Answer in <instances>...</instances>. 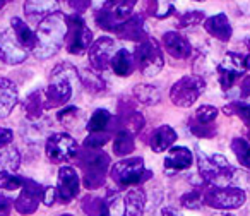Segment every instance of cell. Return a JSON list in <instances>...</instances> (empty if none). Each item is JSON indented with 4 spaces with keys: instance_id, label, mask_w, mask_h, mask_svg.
I'll return each instance as SVG.
<instances>
[{
    "instance_id": "6da1fadb",
    "label": "cell",
    "mask_w": 250,
    "mask_h": 216,
    "mask_svg": "<svg viewBox=\"0 0 250 216\" xmlns=\"http://www.w3.org/2000/svg\"><path fill=\"white\" fill-rule=\"evenodd\" d=\"M67 36V21L65 16L55 12L42 19L36 29V45L33 48V55L40 60L52 59L60 48Z\"/></svg>"
},
{
    "instance_id": "7a4b0ae2",
    "label": "cell",
    "mask_w": 250,
    "mask_h": 216,
    "mask_svg": "<svg viewBox=\"0 0 250 216\" xmlns=\"http://www.w3.org/2000/svg\"><path fill=\"white\" fill-rule=\"evenodd\" d=\"M79 74L70 64H59L50 74V83L43 91L45 108H60L74 96L76 86L79 83Z\"/></svg>"
},
{
    "instance_id": "3957f363",
    "label": "cell",
    "mask_w": 250,
    "mask_h": 216,
    "mask_svg": "<svg viewBox=\"0 0 250 216\" xmlns=\"http://www.w3.org/2000/svg\"><path fill=\"white\" fill-rule=\"evenodd\" d=\"M79 167L84 173V185L87 189H96L103 185L106 173L110 170V156L101 150L87 148L79 158Z\"/></svg>"
},
{
    "instance_id": "277c9868",
    "label": "cell",
    "mask_w": 250,
    "mask_h": 216,
    "mask_svg": "<svg viewBox=\"0 0 250 216\" xmlns=\"http://www.w3.org/2000/svg\"><path fill=\"white\" fill-rule=\"evenodd\" d=\"M134 60H136L137 67L146 77H154L163 70L165 65V57L160 48V43L154 38H144L136 46V53H134Z\"/></svg>"
},
{
    "instance_id": "5b68a950",
    "label": "cell",
    "mask_w": 250,
    "mask_h": 216,
    "mask_svg": "<svg viewBox=\"0 0 250 216\" xmlns=\"http://www.w3.org/2000/svg\"><path fill=\"white\" fill-rule=\"evenodd\" d=\"M110 175L118 187L125 189L141 184L151 173L146 170L144 158L134 156V158H125V160H120L118 163H115L110 170Z\"/></svg>"
},
{
    "instance_id": "8992f818",
    "label": "cell",
    "mask_w": 250,
    "mask_h": 216,
    "mask_svg": "<svg viewBox=\"0 0 250 216\" xmlns=\"http://www.w3.org/2000/svg\"><path fill=\"white\" fill-rule=\"evenodd\" d=\"M206 89V83L199 76H184L171 86L170 100L180 108H188L199 100Z\"/></svg>"
},
{
    "instance_id": "52a82bcc",
    "label": "cell",
    "mask_w": 250,
    "mask_h": 216,
    "mask_svg": "<svg viewBox=\"0 0 250 216\" xmlns=\"http://www.w3.org/2000/svg\"><path fill=\"white\" fill-rule=\"evenodd\" d=\"M67 21V52L72 55H81L84 50L93 45V33L86 26L84 19L79 14H70L65 18Z\"/></svg>"
},
{
    "instance_id": "ba28073f",
    "label": "cell",
    "mask_w": 250,
    "mask_h": 216,
    "mask_svg": "<svg viewBox=\"0 0 250 216\" xmlns=\"http://www.w3.org/2000/svg\"><path fill=\"white\" fill-rule=\"evenodd\" d=\"M245 191L233 185H226V187H214L212 185L208 192L204 194V202L211 208L221 209V211H228V209H238L245 202Z\"/></svg>"
},
{
    "instance_id": "9c48e42d",
    "label": "cell",
    "mask_w": 250,
    "mask_h": 216,
    "mask_svg": "<svg viewBox=\"0 0 250 216\" xmlns=\"http://www.w3.org/2000/svg\"><path fill=\"white\" fill-rule=\"evenodd\" d=\"M45 153L50 161L53 163H67L72 158L77 156L79 146L76 139L65 132H57L46 139L45 143Z\"/></svg>"
},
{
    "instance_id": "30bf717a",
    "label": "cell",
    "mask_w": 250,
    "mask_h": 216,
    "mask_svg": "<svg viewBox=\"0 0 250 216\" xmlns=\"http://www.w3.org/2000/svg\"><path fill=\"white\" fill-rule=\"evenodd\" d=\"M245 59L242 55L235 52H228L223 60L218 65V74H219V86L225 91H228L231 86H235V83L240 77L245 74Z\"/></svg>"
},
{
    "instance_id": "8fae6325",
    "label": "cell",
    "mask_w": 250,
    "mask_h": 216,
    "mask_svg": "<svg viewBox=\"0 0 250 216\" xmlns=\"http://www.w3.org/2000/svg\"><path fill=\"white\" fill-rule=\"evenodd\" d=\"M118 50L117 42L110 36H101L89 46V64L96 72L110 69L111 59Z\"/></svg>"
},
{
    "instance_id": "7c38bea8",
    "label": "cell",
    "mask_w": 250,
    "mask_h": 216,
    "mask_svg": "<svg viewBox=\"0 0 250 216\" xmlns=\"http://www.w3.org/2000/svg\"><path fill=\"white\" fill-rule=\"evenodd\" d=\"M81 191V178L79 173L74 167H60L59 170V178H57V201L70 202L72 199L77 197Z\"/></svg>"
},
{
    "instance_id": "4fadbf2b",
    "label": "cell",
    "mask_w": 250,
    "mask_h": 216,
    "mask_svg": "<svg viewBox=\"0 0 250 216\" xmlns=\"http://www.w3.org/2000/svg\"><path fill=\"white\" fill-rule=\"evenodd\" d=\"M43 185L35 180H24L21 187L18 201H16V211L21 215H33L38 209V204L43 201Z\"/></svg>"
},
{
    "instance_id": "5bb4252c",
    "label": "cell",
    "mask_w": 250,
    "mask_h": 216,
    "mask_svg": "<svg viewBox=\"0 0 250 216\" xmlns=\"http://www.w3.org/2000/svg\"><path fill=\"white\" fill-rule=\"evenodd\" d=\"M0 59L4 60L5 64H11V65L22 64L28 59V53L18 43L12 29H7V31L0 35Z\"/></svg>"
},
{
    "instance_id": "9a60e30c",
    "label": "cell",
    "mask_w": 250,
    "mask_h": 216,
    "mask_svg": "<svg viewBox=\"0 0 250 216\" xmlns=\"http://www.w3.org/2000/svg\"><path fill=\"white\" fill-rule=\"evenodd\" d=\"M163 45L165 50L170 53L173 59L185 60L192 55V45L184 35L178 31H168L163 35Z\"/></svg>"
},
{
    "instance_id": "2e32d148",
    "label": "cell",
    "mask_w": 250,
    "mask_h": 216,
    "mask_svg": "<svg viewBox=\"0 0 250 216\" xmlns=\"http://www.w3.org/2000/svg\"><path fill=\"white\" fill-rule=\"evenodd\" d=\"M194 163V153L185 146L170 148L165 156V170L168 172H182L187 170Z\"/></svg>"
},
{
    "instance_id": "e0dca14e",
    "label": "cell",
    "mask_w": 250,
    "mask_h": 216,
    "mask_svg": "<svg viewBox=\"0 0 250 216\" xmlns=\"http://www.w3.org/2000/svg\"><path fill=\"white\" fill-rule=\"evenodd\" d=\"M204 29L206 33L212 36V38L219 40V42H229L233 35V28L231 22H229L228 16L226 14H216L211 16L204 21Z\"/></svg>"
},
{
    "instance_id": "ac0fdd59",
    "label": "cell",
    "mask_w": 250,
    "mask_h": 216,
    "mask_svg": "<svg viewBox=\"0 0 250 216\" xmlns=\"http://www.w3.org/2000/svg\"><path fill=\"white\" fill-rule=\"evenodd\" d=\"M18 103V87L11 79L0 77V119H5L12 113Z\"/></svg>"
},
{
    "instance_id": "d6986e66",
    "label": "cell",
    "mask_w": 250,
    "mask_h": 216,
    "mask_svg": "<svg viewBox=\"0 0 250 216\" xmlns=\"http://www.w3.org/2000/svg\"><path fill=\"white\" fill-rule=\"evenodd\" d=\"M146 209V192L139 187L130 189L124 197L122 216H143Z\"/></svg>"
},
{
    "instance_id": "ffe728a7",
    "label": "cell",
    "mask_w": 250,
    "mask_h": 216,
    "mask_svg": "<svg viewBox=\"0 0 250 216\" xmlns=\"http://www.w3.org/2000/svg\"><path fill=\"white\" fill-rule=\"evenodd\" d=\"M177 141V132H175L173 127L170 126H160L158 129L153 130L151 134V150L154 153H163V151L170 150L171 146L175 144Z\"/></svg>"
},
{
    "instance_id": "44dd1931",
    "label": "cell",
    "mask_w": 250,
    "mask_h": 216,
    "mask_svg": "<svg viewBox=\"0 0 250 216\" xmlns=\"http://www.w3.org/2000/svg\"><path fill=\"white\" fill-rule=\"evenodd\" d=\"M115 33H117L120 38L130 40V42H141V40L146 38L143 18H139V16H130L127 21H124L122 24H118V28Z\"/></svg>"
},
{
    "instance_id": "7402d4cb",
    "label": "cell",
    "mask_w": 250,
    "mask_h": 216,
    "mask_svg": "<svg viewBox=\"0 0 250 216\" xmlns=\"http://www.w3.org/2000/svg\"><path fill=\"white\" fill-rule=\"evenodd\" d=\"M111 70H113L117 76L127 77L134 72V67H136V60H134V53H130L127 48H118L115 52L113 59L110 64Z\"/></svg>"
},
{
    "instance_id": "603a6c76",
    "label": "cell",
    "mask_w": 250,
    "mask_h": 216,
    "mask_svg": "<svg viewBox=\"0 0 250 216\" xmlns=\"http://www.w3.org/2000/svg\"><path fill=\"white\" fill-rule=\"evenodd\" d=\"M24 12L29 18H42L59 12V0H26Z\"/></svg>"
},
{
    "instance_id": "cb8c5ba5",
    "label": "cell",
    "mask_w": 250,
    "mask_h": 216,
    "mask_svg": "<svg viewBox=\"0 0 250 216\" xmlns=\"http://www.w3.org/2000/svg\"><path fill=\"white\" fill-rule=\"evenodd\" d=\"M11 29L14 33L18 43L22 46V48H29L33 50L36 45V33L22 21L21 18H12L11 19Z\"/></svg>"
},
{
    "instance_id": "d4e9b609",
    "label": "cell",
    "mask_w": 250,
    "mask_h": 216,
    "mask_svg": "<svg viewBox=\"0 0 250 216\" xmlns=\"http://www.w3.org/2000/svg\"><path fill=\"white\" fill-rule=\"evenodd\" d=\"M134 150H136L134 134L125 129H120L113 136V154L118 158H125V156H129Z\"/></svg>"
},
{
    "instance_id": "484cf974",
    "label": "cell",
    "mask_w": 250,
    "mask_h": 216,
    "mask_svg": "<svg viewBox=\"0 0 250 216\" xmlns=\"http://www.w3.org/2000/svg\"><path fill=\"white\" fill-rule=\"evenodd\" d=\"M134 96L144 105H158L163 98L161 89L154 84H137L134 87Z\"/></svg>"
},
{
    "instance_id": "4316f807",
    "label": "cell",
    "mask_w": 250,
    "mask_h": 216,
    "mask_svg": "<svg viewBox=\"0 0 250 216\" xmlns=\"http://www.w3.org/2000/svg\"><path fill=\"white\" fill-rule=\"evenodd\" d=\"M111 113L104 108H98L96 112L91 115V119L86 124V130L89 134H96V132H104L108 129V126L111 124Z\"/></svg>"
},
{
    "instance_id": "83f0119b",
    "label": "cell",
    "mask_w": 250,
    "mask_h": 216,
    "mask_svg": "<svg viewBox=\"0 0 250 216\" xmlns=\"http://www.w3.org/2000/svg\"><path fill=\"white\" fill-rule=\"evenodd\" d=\"M231 151L236 156L238 163L243 168L250 170V143L243 137H233L231 139Z\"/></svg>"
},
{
    "instance_id": "f1b7e54d",
    "label": "cell",
    "mask_w": 250,
    "mask_h": 216,
    "mask_svg": "<svg viewBox=\"0 0 250 216\" xmlns=\"http://www.w3.org/2000/svg\"><path fill=\"white\" fill-rule=\"evenodd\" d=\"M24 110L29 119H38V117H42L43 110H45V98H43V93L35 91V93L28 94Z\"/></svg>"
},
{
    "instance_id": "f546056e",
    "label": "cell",
    "mask_w": 250,
    "mask_h": 216,
    "mask_svg": "<svg viewBox=\"0 0 250 216\" xmlns=\"http://www.w3.org/2000/svg\"><path fill=\"white\" fill-rule=\"evenodd\" d=\"M19 163H21V154L16 148L12 146H5L0 150V165L9 172H14L19 168Z\"/></svg>"
},
{
    "instance_id": "4dcf8cb0",
    "label": "cell",
    "mask_w": 250,
    "mask_h": 216,
    "mask_svg": "<svg viewBox=\"0 0 250 216\" xmlns=\"http://www.w3.org/2000/svg\"><path fill=\"white\" fill-rule=\"evenodd\" d=\"M24 184V178L9 170L0 172V191H19Z\"/></svg>"
},
{
    "instance_id": "1f68e13d",
    "label": "cell",
    "mask_w": 250,
    "mask_h": 216,
    "mask_svg": "<svg viewBox=\"0 0 250 216\" xmlns=\"http://www.w3.org/2000/svg\"><path fill=\"white\" fill-rule=\"evenodd\" d=\"M136 4H137V0H120V4L115 5V7L111 9L115 21H117L118 24H122L124 21H127V19L132 16Z\"/></svg>"
},
{
    "instance_id": "d6a6232c",
    "label": "cell",
    "mask_w": 250,
    "mask_h": 216,
    "mask_svg": "<svg viewBox=\"0 0 250 216\" xmlns=\"http://www.w3.org/2000/svg\"><path fill=\"white\" fill-rule=\"evenodd\" d=\"M96 24L100 26L101 29H104V31H117V28H118V22L115 21V18H113V12H111V9H106V7H103L100 12L96 14Z\"/></svg>"
},
{
    "instance_id": "836d02e7",
    "label": "cell",
    "mask_w": 250,
    "mask_h": 216,
    "mask_svg": "<svg viewBox=\"0 0 250 216\" xmlns=\"http://www.w3.org/2000/svg\"><path fill=\"white\" fill-rule=\"evenodd\" d=\"M218 117V108L212 107V105H202L195 110V122L199 124H212Z\"/></svg>"
},
{
    "instance_id": "e575fe53",
    "label": "cell",
    "mask_w": 250,
    "mask_h": 216,
    "mask_svg": "<svg viewBox=\"0 0 250 216\" xmlns=\"http://www.w3.org/2000/svg\"><path fill=\"white\" fill-rule=\"evenodd\" d=\"M144 124H146V122H144V117L141 115L139 112H132V113H129V115L125 117L124 127H122V129L129 130V132H132L134 136H136L137 132H141V130H143Z\"/></svg>"
},
{
    "instance_id": "d590c367",
    "label": "cell",
    "mask_w": 250,
    "mask_h": 216,
    "mask_svg": "<svg viewBox=\"0 0 250 216\" xmlns=\"http://www.w3.org/2000/svg\"><path fill=\"white\" fill-rule=\"evenodd\" d=\"M111 141V136L108 132H96L89 134V136L84 139V146L89 148V150H101L106 143Z\"/></svg>"
},
{
    "instance_id": "8d00e7d4",
    "label": "cell",
    "mask_w": 250,
    "mask_h": 216,
    "mask_svg": "<svg viewBox=\"0 0 250 216\" xmlns=\"http://www.w3.org/2000/svg\"><path fill=\"white\" fill-rule=\"evenodd\" d=\"M79 117V108L70 105V107H65V108H60L59 112H57V119L60 120L62 126H67L69 127L70 124H74V120Z\"/></svg>"
},
{
    "instance_id": "74e56055",
    "label": "cell",
    "mask_w": 250,
    "mask_h": 216,
    "mask_svg": "<svg viewBox=\"0 0 250 216\" xmlns=\"http://www.w3.org/2000/svg\"><path fill=\"white\" fill-rule=\"evenodd\" d=\"M202 21H206L204 12L202 11H187L180 18L178 24H180V28H190V26H197L199 22H202Z\"/></svg>"
},
{
    "instance_id": "f35d334b",
    "label": "cell",
    "mask_w": 250,
    "mask_h": 216,
    "mask_svg": "<svg viewBox=\"0 0 250 216\" xmlns=\"http://www.w3.org/2000/svg\"><path fill=\"white\" fill-rule=\"evenodd\" d=\"M83 84H84V86L89 87V89H93V91H100V89H103V87H104L103 79H101V77L98 76V72L94 69L93 70H87V72H84Z\"/></svg>"
},
{
    "instance_id": "ab89813d",
    "label": "cell",
    "mask_w": 250,
    "mask_h": 216,
    "mask_svg": "<svg viewBox=\"0 0 250 216\" xmlns=\"http://www.w3.org/2000/svg\"><path fill=\"white\" fill-rule=\"evenodd\" d=\"M154 4H156V7H154V16H156L158 19L168 18V16L175 11L173 0H154Z\"/></svg>"
},
{
    "instance_id": "60d3db41",
    "label": "cell",
    "mask_w": 250,
    "mask_h": 216,
    "mask_svg": "<svg viewBox=\"0 0 250 216\" xmlns=\"http://www.w3.org/2000/svg\"><path fill=\"white\" fill-rule=\"evenodd\" d=\"M202 201H204V195L199 194L197 191H190L182 197V206H185L188 209H199Z\"/></svg>"
},
{
    "instance_id": "b9f144b4",
    "label": "cell",
    "mask_w": 250,
    "mask_h": 216,
    "mask_svg": "<svg viewBox=\"0 0 250 216\" xmlns=\"http://www.w3.org/2000/svg\"><path fill=\"white\" fill-rule=\"evenodd\" d=\"M231 185L238 189L250 187V175L242 170H233L231 172Z\"/></svg>"
},
{
    "instance_id": "7bdbcfd3",
    "label": "cell",
    "mask_w": 250,
    "mask_h": 216,
    "mask_svg": "<svg viewBox=\"0 0 250 216\" xmlns=\"http://www.w3.org/2000/svg\"><path fill=\"white\" fill-rule=\"evenodd\" d=\"M190 129L197 137H212L216 134V129H214V126H212V124H199V122H195V124H192Z\"/></svg>"
},
{
    "instance_id": "ee69618b",
    "label": "cell",
    "mask_w": 250,
    "mask_h": 216,
    "mask_svg": "<svg viewBox=\"0 0 250 216\" xmlns=\"http://www.w3.org/2000/svg\"><path fill=\"white\" fill-rule=\"evenodd\" d=\"M229 108H233V113H236L247 126H250V103H233Z\"/></svg>"
},
{
    "instance_id": "f6af8a7d",
    "label": "cell",
    "mask_w": 250,
    "mask_h": 216,
    "mask_svg": "<svg viewBox=\"0 0 250 216\" xmlns=\"http://www.w3.org/2000/svg\"><path fill=\"white\" fill-rule=\"evenodd\" d=\"M69 7L74 11V14H81V12L87 11L91 5V0H67Z\"/></svg>"
},
{
    "instance_id": "bcb514c9",
    "label": "cell",
    "mask_w": 250,
    "mask_h": 216,
    "mask_svg": "<svg viewBox=\"0 0 250 216\" xmlns=\"http://www.w3.org/2000/svg\"><path fill=\"white\" fill-rule=\"evenodd\" d=\"M14 139V132L11 129H5V127H0V150L12 143Z\"/></svg>"
},
{
    "instance_id": "7dc6e473",
    "label": "cell",
    "mask_w": 250,
    "mask_h": 216,
    "mask_svg": "<svg viewBox=\"0 0 250 216\" xmlns=\"http://www.w3.org/2000/svg\"><path fill=\"white\" fill-rule=\"evenodd\" d=\"M57 202V187H46L43 192V204L53 206Z\"/></svg>"
},
{
    "instance_id": "c3c4849f",
    "label": "cell",
    "mask_w": 250,
    "mask_h": 216,
    "mask_svg": "<svg viewBox=\"0 0 250 216\" xmlns=\"http://www.w3.org/2000/svg\"><path fill=\"white\" fill-rule=\"evenodd\" d=\"M211 160L214 161L216 167L223 168V170H226V168H231V167H229V163H228V160H226V156H223V154H212Z\"/></svg>"
},
{
    "instance_id": "681fc988",
    "label": "cell",
    "mask_w": 250,
    "mask_h": 216,
    "mask_svg": "<svg viewBox=\"0 0 250 216\" xmlns=\"http://www.w3.org/2000/svg\"><path fill=\"white\" fill-rule=\"evenodd\" d=\"M9 211H11V202L0 195V216H9Z\"/></svg>"
},
{
    "instance_id": "f907efd6",
    "label": "cell",
    "mask_w": 250,
    "mask_h": 216,
    "mask_svg": "<svg viewBox=\"0 0 250 216\" xmlns=\"http://www.w3.org/2000/svg\"><path fill=\"white\" fill-rule=\"evenodd\" d=\"M161 215H163V216H182V213L178 211L177 208H173V206H167Z\"/></svg>"
},
{
    "instance_id": "816d5d0a",
    "label": "cell",
    "mask_w": 250,
    "mask_h": 216,
    "mask_svg": "<svg viewBox=\"0 0 250 216\" xmlns=\"http://www.w3.org/2000/svg\"><path fill=\"white\" fill-rule=\"evenodd\" d=\"M118 4H120V0H104V5H103V7L113 9L115 5H118Z\"/></svg>"
},
{
    "instance_id": "f5cc1de1",
    "label": "cell",
    "mask_w": 250,
    "mask_h": 216,
    "mask_svg": "<svg viewBox=\"0 0 250 216\" xmlns=\"http://www.w3.org/2000/svg\"><path fill=\"white\" fill-rule=\"evenodd\" d=\"M243 94L250 100V79H247L245 84H243Z\"/></svg>"
},
{
    "instance_id": "db71d44e",
    "label": "cell",
    "mask_w": 250,
    "mask_h": 216,
    "mask_svg": "<svg viewBox=\"0 0 250 216\" xmlns=\"http://www.w3.org/2000/svg\"><path fill=\"white\" fill-rule=\"evenodd\" d=\"M9 2H11V0H0V9H2V7H5V5H7Z\"/></svg>"
},
{
    "instance_id": "11a10c76",
    "label": "cell",
    "mask_w": 250,
    "mask_h": 216,
    "mask_svg": "<svg viewBox=\"0 0 250 216\" xmlns=\"http://www.w3.org/2000/svg\"><path fill=\"white\" fill-rule=\"evenodd\" d=\"M245 67L250 70V55H249V57H245Z\"/></svg>"
},
{
    "instance_id": "9f6ffc18",
    "label": "cell",
    "mask_w": 250,
    "mask_h": 216,
    "mask_svg": "<svg viewBox=\"0 0 250 216\" xmlns=\"http://www.w3.org/2000/svg\"><path fill=\"white\" fill-rule=\"evenodd\" d=\"M194 2H206V0H194Z\"/></svg>"
},
{
    "instance_id": "6f0895ef",
    "label": "cell",
    "mask_w": 250,
    "mask_h": 216,
    "mask_svg": "<svg viewBox=\"0 0 250 216\" xmlns=\"http://www.w3.org/2000/svg\"><path fill=\"white\" fill-rule=\"evenodd\" d=\"M216 216H229V215H216Z\"/></svg>"
},
{
    "instance_id": "680465c9",
    "label": "cell",
    "mask_w": 250,
    "mask_h": 216,
    "mask_svg": "<svg viewBox=\"0 0 250 216\" xmlns=\"http://www.w3.org/2000/svg\"><path fill=\"white\" fill-rule=\"evenodd\" d=\"M60 216H72V215H60Z\"/></svg>"
},
{
    "instance_id": "91938a15",
    "label": "cell",
    "mask_w": 250,
    "mask_h": 216,
    "mask_svg": "<svg viewBox=\"0 0 250 216\" xmlns=\"http://www.w3.org/2000/svg\"><path fill=\"white\" fill-rule=\"evenodd\" d=\"M249 127H250V126H249ZM249 137H250V132H249Z\"/></svg>"
}]
</instances>
